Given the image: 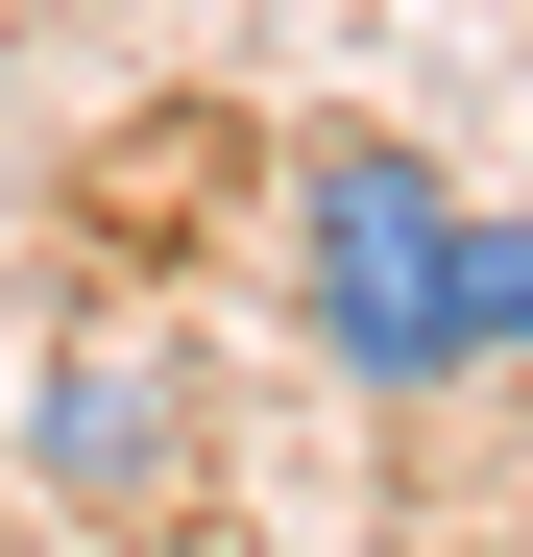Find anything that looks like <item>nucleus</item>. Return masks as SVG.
Segmentation results:
<instances>
[{
	"label": "nucleus",
	"mask_w": 533,
	"mask_h": 557,
	"mask_svg": "<svg viewBox=\"0 0 533 557\" xmlns=\"http://www.w3.org/2000/svg\"><path fill=\"white\" fill-rule=\"evenodd\" d=\"M292 339H315L364 412L485 388V195H461L412 122H315V146H292Z\"/></svg>",
	"instance_id": "f257e3e1"
},
{
	"label": "nucleus",
	"mask_w": 533,
	"mask_h": 557,
	"mask_svg": "<svg viewBox=\"0 0 533 557\" xmlns=\"http://www.w3.org/2000/svg\"><path fill=\"white\" fill-rule=\"evenodd\" d=\"M25 485H49V509H170V485H195V388H170V339H49Z\"/></svg>",
	"instance_id": "f03ea898"
},
{
	"label": "nucleus",
	"mask_w": 533,
	"mask_h": 557,
	"mask_svg": "<svg viewBox=\"0 0 533 557\" xmlns=\"http://www.w3.org/2000/svg\"><path fill=\"white\" fill-rule=\"evenodd\" d=\"M485 363H533V219H485Z\"/></svg>",
	"instance_id": "7ed1b4c3"
},
{
	"label": "nucleus",
	"mask_w": 533,
	"mask_h": 557,
	"mask_svg": "<svg viewBox=\"0 0 533 557\" xmlns=\"http://www.w3.org/2000/svg\"><path fill=\"white\" fill-rule=\"evenodd\" d=\"M49 557H98V533H49Z\"/></svg>",
	"instance_id": "20e7f679"
}]
</instances>
